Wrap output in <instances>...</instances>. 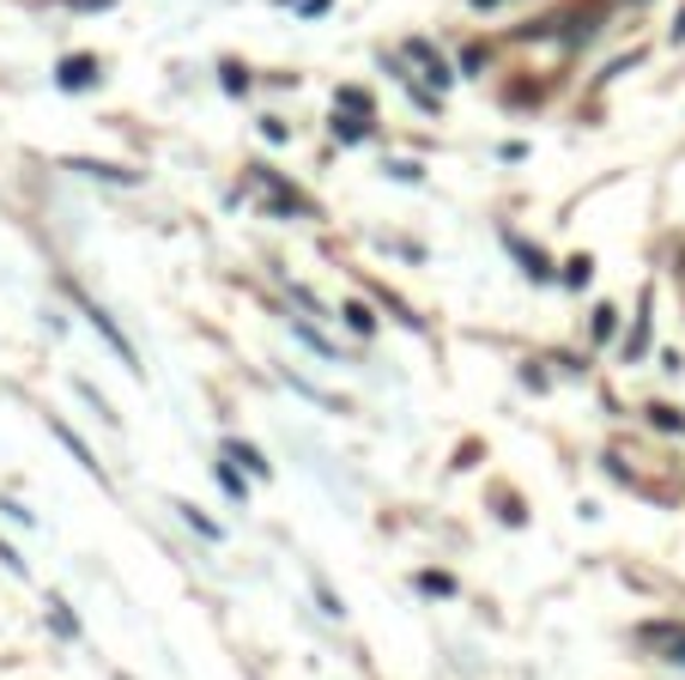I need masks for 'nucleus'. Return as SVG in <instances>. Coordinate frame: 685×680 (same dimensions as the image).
<instances>
[{"label":"nucleus","mask_w":685,"mask_h":680,"mask_svg":"<svg viewBox=\"0 0 685 680\" xmlns=\"http://www.w3.org/2000/svg\"><path fill=\"white\" fill-rule=\"evenodd\" d=\"M643 638H650V645H662L674 662H685V626H643Z\"/></svg>","instance_id":"3"},{"label":"nucleus","mask_w":685,"mask_h":680,"mask_svg":"<svg viewBox=\"0 0 685 680\" xmlns=\"http://www.w3.org/2000/svg\"><path fill=\"white\" fill-rule=\"evenodd\" d=\"M73 7H110V0H73Z\"/></svg>","instance_id":"13"},{"label":"nucleus","mask_w":685,"mask_h":680,"mask_svg":"<svg viewBox=\"0 0 685 680\" xmlns=\"http://www.w3.org/2000/svg\"><path fill=\"white\" fill-rule=\"evenodd\" d=\"M218 486H225V493L237 498V505H243V498H249V486H243V480H237V474H231V468H218Z\"/></svg>","instance_id":"9"},{"label":"nucleus","mask_w":685,"mask_h":680,"mask_svg":"<svg viewBox=\"0 0 685 680\" xmlns=\"http://www.w3.org/2000/svg\"><path fill=\"white\" fill-rule=\"evenodd\" d=\"M183 517H188V522H195V529L206 535V541H218V522H213V517H201V510H195V505H183Z\"/></svg>","instance_id":"8"},{"label":"nucleus","mask_w":685,"mask_h":680,"mask_svg":"<svg viewBox=\"0 0 685 680\" xmlns=\"http://www.w3.org/2000/svg\"><path fill=\"white\" fill-rule=\"evenodd\" d=\"M231 456H237V461H249V468H255V474H267V461H262V456H255V450H249V444H231Z\"/></svg>","instance_id":"11"},{"label":"nucleus","mask_w":685,"mask_h":680,"mask_svg":"<svg viewBox=\"0 0 685 680\" xmlns=\"http://www.w3.org/2000/svg\"><path fill=\"white\" fill-rule=\"evenodd\" d=\"M419 589H425V596H449V589H456V577H443V571H419Z\"/></svg>","instance_id":"5"},{"label":"nucleus","mask_w":685,"mask_h":680,"mask_svg":"<svg viewBox=\"0 0 685 680\" xmlns=\"http://www.w3.org/2000/svg\"><path fill=\"white\" fill-rule=\"evenodd\" d=\"M515 255H522V267H528V274H540V280L552 274V267H546V255H540V250H522V243H515Z\"/></svg>","instance_id":"6"},{"label":"nucleus","mask_w":685,"mask_h":680,"mask_svg":"<svg viewBox=\"0 0 685 680\" xmlns=\"http://www.w3.org/2000/svg\"><path fill=\"white\" fill-rule=\"evenodd\" d=\"M650 419H655L662 432H685V419L674 414V407H650Z\"/></svg>","instance_id":"7"},{"label":"nucleus","mask_w":685,"mask_h":680,"mask_svg":"<svg viewBox=\"0 0 685 680\" xmlns=\"http://www.w3.org/2000/svg\"><path fill=\"white\" fill-rule=\"evenodd\" d=\"M55 438H61V444H68V450H73V456H80V461H85V468H92V474H98V480H103V468H98V456H92V450H85V444H80V438H73V432H68V426H61V419H55Z\"/></svg>","instance_id":"4"},{"label":"nucleus","mask_w":685,"mask_h":680,"mask_svg":"<svg viewBox=\"0 0 685 680\" xmlns=\"http://www.w3.org/2000/svg\"><path fill=\"white\" fill-rule=\"evenodd\" d=\"M255 183H262L267 189V195H274V213H316V207H309V201L304 195H297V189H286V183H279V176L274 171H267V164H255Z\"/></svg>","instance_id":"1"},{"label":"nucleus","mask_w":685,"mask_h":680,"mask_svg":"<svg viewBox=\"0 0 685 680\" xmlns=\"http://www.w3.org/2000/svg\"><path fill=\"white\" fill-rule=\"evenodd\" d=\"M473 7H498V0H473Z\"/></svg>","instance_id":"14"},{"label":"nucleus","mask_w":685,"mask_h":680,"mask_svg":"<svg viewBox=\"0 0 685 680\" xmlns=\"http://www.w3.org/2000/svg\"><path fill=\"white\" fill-rule=\"evenodd\" d=\"M674 43H685V7H679V19H674Z\"/></svg>","instance_id":"12"},{"label":"nucleus","mask_w":685,"mask_h":680,"mask_svg":"<svg viewBox=\"0 0 685 680\" xmlns=\"http://www.w3.org/2000/svg\"><path fill=\"white\" fill-rule=\"evenodd\" d=\"M92 80H98V61L92 55H68V61H61V85H68V92H85Z\"/></svg>","instance_id":"2"},{"label":"nucleus","mask_w":685,"mask_h":680,"mask_svg":"<svg viewBox=\"0 0 685 680\" xmlns=\"http://www.w3.org/2000/svg\"><path fill=\"white\" fill-rule=\"evenodd\" d=\"M346 323H352L358 335H370V328H377V323H370V311H358V304H346Z\"/></svg>","instance_id":"10"}]
</instances>
